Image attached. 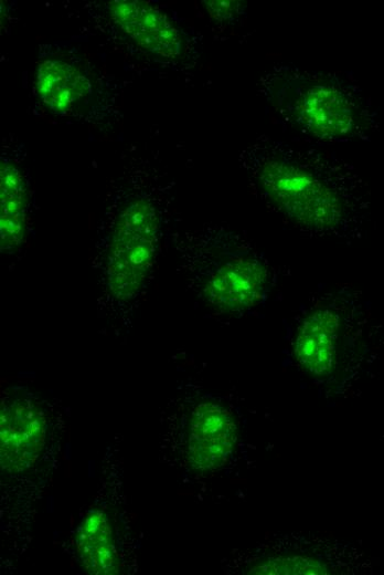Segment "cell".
Listing matches in <instances>:
<instances>
[{
  "mask_svg": "<svg viewBox=\"0 0 384 575\" xmlns=\"http://www.w3.org/2000/svg\"><path fill=\"white\" fill-rule=\"evenodd\" d=\"M108 181L96 228L92 268L97 305L115 317H130L152 280L170 233L174 180L142 151L124 154Z\"/></svg>",
  "mask_w": 384,
  "mask_h": 575,
  "instance_id": "obj_1",
  "label": "cell"
},
{
  "mask_svg": "<svg viewBox=\"0 0 384 575\" xmlns=\"http://www.w3.org/2000/svg\"><path fill=\"white\" fill-rule=\"evenodd\" d=\"M252 192L299 232L351 243L372 221V194L349 161L262 134L238 153Z\"/></svg>",
  "mask_w": 384,
  "mask_h": 575,
  "instance_id": "obj_2",
  "label": "cell"
},
{
  "mask_svg": "<svg viewBox=\"0 0 384 575\" xmlns=\"http://www.w3.org/2000/svg\"><path fill=\"white\" fill-rule=\"evenodd\" d=\"M256 92L281 125L312 143L365 142L380 128L376 107L348 72L275 63Z\"/></svg>",
  "mask_w": 384,
  "mask_h": 575,
  "instance_id": "obj_3",
  "label": "cell"
},
{
  "mask_svg": "<svg viewBox=\"0 0 384 575\" xmlns=\"http://www.w3.org/2000/svg\"><path fill=\"white\" fill-rule=\"evenodd\" d=\"M178 271L204 305L244 314L263 304L278 283L277 268L243 233L217 223L174 232Z\"/></svg>",
  "mask_w": 384,
  "mask_h": 575,
  "instance_id": "obj_4",
  "label": "cell"
},
{
  "mask_svg": "<svg viewBox=\"0 0 384 575\" xmlns=\"http://www.w3.org/2000/svg\"><path fill=\"white\" fill-rule=\"evenodd\" d=\"M362 293L345 285L324 286L302 304L294 333V357L307 375L324 378L339 368L345 345L371 331L372 315Z\"/></svg>",
  "mask_w": 384,
  "mask_h": 575,
  "instance_id": "obj_5",
  "label": "cell"
},
{
  "mask_svg": "<svg viewBox=\"0 0 384 575\" xmlns=\"http://www.w3.org/2000/svg\"><path fill=\"white\" fill-rule=\"evenodd\" d=\"M34 87L43 106L55 116L94 126L117 119L116 85L70 43L39 48Z\"/></svg>",
  "mask_w": 384,
  "mask_h": 575,
  "instance_id": "obj_6",
  "label": "cell"
},
{
  "mask_svg": "<svg viewBox=\"0 0 384 575\" xmlns=\"http://www.w3.org/2000/svg\"><path fill=\"white\" fill-rule=\"evenodd\" d=\"M94 8L103 32L138 59L175 72L195 65L200 41L160 9L139 0L109 1Z\"/></svg>",
  "mask_w": 384,
  "mask_h": 575,
  "instance_id": "obj_7",
  "label": "cell"
},
{
  "mask_svg": "<svg viewBox=\"0 0 384 575\" xmlns=\"http://www.w3.org/2000/svg\"><path fill=\"white\" fill-rule=\"evenodd\" d=\"M45 441V416L28 393L10 390L0 406V459L3 471L18 473L30 468Z\"/></svg>",
  "mask_w": 384,
  "mask_h": 575,
  "instance_id": "obj_8",
  "label": "cell"
},
{
  "mask_svg": "<svg viewBox=\"0 0 384 575\" xmlns=\"http://www.w3.org/2000/svg\"><path fill=\"white\" fill-rule=\"evenodd\" d=\"M24 147L6 139L0 157L1 252L13 254L25 243L31 215V182Z\"/></svg>",
  "mask_w": 384,
  "mask_h": 575,
  "instance_id": "obj_9",
  "label": "cell"
},
{
  "mask_svg": "<svg viewBox=\"0 0 384 575\" xmlns=\"http://www.w3.org/2000/svg\"><path fill=\"white\" fill-rule=\"evenodd\" d=\"M237 440L233 414L218 402L202 400L190 416L186 436V458L192 468L212 471L224 466Z\"/></svg>",
  "mask_w": 384,
  "mask_h": 575,
  "instance_id": "obj_10",
  "label": "cell"
},
{
  "mask_svg": "<svg viewBox=\"0 0 384 575\" xmlns=\"http://www.w3.org/2000/svg\"><path fill=\"white\" fill-rule=\"evenodd\" d=\"M75 543L78 558L86 573L94 575L119 573L113 531L103 511L94 510L85 516L77 531Z\"/></svg>",
  "mask_w": 384,
  "mask_h": 575,
  "instance_id": "obj_11",
  "label": "cell"
},
{
  "mask_svg": "<svg viewBox=\"0 0 384 575\" xmlns=\"http://www.w3.org/2000/svg\"><path fill=\"white\" fill-rule=\"evenodd\" d=\"M210 17L220 23H230L245 14L243 1H202Z\"/></svg>",
  "mask_w": 384,
  "mask_h": 575,
  "instance_id": "obj_12",
  "label": "cell"
}]
</instances>
